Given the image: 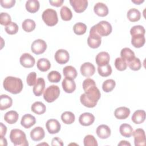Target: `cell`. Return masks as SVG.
<instances>
[{"label":"cell","mask_w":146,"mask_h":146,"mask_svg":"<svg viewBox=\"0 0 146 146\" xmlns=\"http://www.w3.org/2000/svg\"><path fill=\"white\" fill-rule=\"evenodd\" d=\"M82 86L84 93L80 95V101L81 103L88 108L95 107L101 96L95 82L91 78H87L83 81Z\"/></svg>","instance_id":"obj_1"},{"label":"cell","mask_w":146,"mask_h":146,"mask_svg":"<svg viewBox=\"0 0 146 146\" xmlns=\"http://www.w3.org/2000/svg\"><path fill=\"white\" fill-rule=\"evenodd\" d=\"M3 86L6 91L13 94H18L22 91L23 85L20 78L9 76L4 79Z\"/></svg>","instance_id":"obj_2"},{"label":"cell","mask_w":146,"mask_h":146,"mask_svg":"<svg viewBox=\"0 0 146 146\" xmlns=\"http://www.w3.org/2000/svg\"><path fill=\"white\" fill-rule=\"evenodd\" d=\"M10 139L15 146L29 145L25 133L19 129H13L10 133Z\"/></svg>","instance_id":"obj_3"},{"label":"cell","mask_w":146,"mask_h":146,"mask_svg":"<svg viewBox=\"0 0 146 146\" xmlns=\"http://www.w3.org/2000/svg\"><path fill=\"white\" fill-rule=\"evenodd\" d=\"M112 26L107 21H102L94 25L90 29V33H95L100 36H106L112 32Z\"/></svg>","instance_id":"obj_4"},{"label":"cell","mask_w":146,"mask_h":146,"mask_svg":"<svg viewBox=\"0 0 146 146\" xmlns=\"http://www.w3.org/2000/svg\"><path fill=\"white\" fill-rule=\"evenodd\" d=\"M42 18L44 22L48 26H54L58 22L56 11L52 9H47L42 13Z\"/></svg>","instance_id":"obj_5"},{"label":"cell","mask_w":146,"mask_h":146,"mask_svg":"<svg viewBox=\"0 0 146 146\" xmlns=\"http://www.w3.org/2000/svg\"><path fill=\"white\" fill-rule=\"evenodd\" d=\"M60 89L58 86L51 85L48 87L43 93V98L48 103H52L58 98Z\"/></svg>","instance_id":"obj_6"},{"label":"cell","mask_w":146,"mask_h":146,"mask_svg":"<svg viewBox=\"0 0 146 146\" xmlns=\"http://www.w3.org/2000/svg\"><path fill=\"white\" fill-rule=\"evenodd\" d=\"M47 48V44L44 40L41 39L35 40L31 44V51L36 55L43 54Z\"/></svg>","instance_id":"obj_7"},{"label":"cell","mask_w":146,"mask_h":146,"mask_svg":"<svg viewBox=\"0 0 146 146\" xmlns=\"http://www.w3.org/2000/svg\"><path fill=\"white\" fill-rule=\"evenodd\" d=\"M134 137V143L135 146H142L145 145V134L144 129L137 128L133 132Z\"/></svg>","instance_id":"obj_8"},{"label":"cell","mask_w":146,"mask_h":146,"mask_svg":"<svg viewBox=\"0 0 146 146\" xmlns=\"http://www.w3.org/2000/svg\"><path fill=\"white\" fill-rule=\"evenodd\" d=\"M46 127L49 133L55 134L60 131L61 125L56 119H50L47 121L46 123Z\"/></svg>","instance_id":"obj_9"},{"label":"cell","mask_w":146,"mask_h":146,"mask_svg":"<svg viewBox=\"0 0 146 146\" xmlns=\"http://www.w3.org/2000/svg\"><path fill=\"white\" fill-rule=\"evenodd\" d=\"M70 3L74 11L78 13L84 11L88 6L87 0H70Z\"/></svg>","instance_id":"obj_10"},{"label":"cell","mask_w":146,"mask_h":146,"mask_svg":"<svg viewBox=\"0 0 146 146\" xmlns=\"http://www.w3.org/2000/svg\"><path fill=\"white\" fill-rule=\"evenodd\" d=\"M54 58L57 63L60 64H63L68 62L70 55L67 50L64 49H59L55 52Z\"/></svg>","instance_id":"obj_11"},{"label":"cell","mask_w":146,"mask_h":146,"mask_svg":"<svg viewBox=\"0 0 146 146\" xmlns=\"http://www.w3.org/2000/svg\"><path fill=\"white\" fill-rule=\"evenodd\" d=\"M20 64L25 68L33 67L35 63L34 58L29 53L23 54L19 59Z\"/></svg>","instance_id":"obj_12"},{"label":"cell","mask_w":146,"mask_h":146,"mask_svg":"<svg viewBox=\"0 0 146 146\" xmlns=\"http://www.w3.org/2000/svg\"><path fill=\"white\" fill-rule=\"evenodd\" d=\"M102 42V38L98 34L95 33H90L87 39V44L92 48H98Z\"/></svg>","instance_id":"obj_13"},{"label":"cell","mask_w":146,"mask_h":146,"mask_svg":"<svg viewBox=\"0 0 146 146\" xmlns=\"http://www.w3.org/2000/svg\"><path fill=\"white\" fill-rule=\"evenodd\" d=\"M80 72L82 75L85 77H90L92 76L95 72L94 65L90 62H85L80 66Z\"/></svg>","instance_id":"obj_14"},{"label":"cell","mask_w":146,"mask_h":146,"mask_svg":"<svg viewBox=\"0 0 146 146\" xmlns=\"http://www.w3.org/2000/svg\"><path fill=\"white\" fill-rule=\"evenodd\" d=\"M95 116L90 112H84L79 117V122L83 126H89L94 123Z\"/></svg>","instance_id":"obj_15"},{"label":"cell","mask_w":146,"mask_h":146,"mask_svg":"<svg viewBox=\"0 0 146 146\" xmlns=\"http://www.w3.org/2000/svg\"><path fill=\"white\" fill-rule=\"evenodd\" d=\"M110 56L107 52L102 51L96 56L95 61L98 66H103L109 63Z\"/></svg>","instance_id":"obj_16"},{"label":"cell","mask_w":146,"mask_h":146,"mask_svg":"<svg viewBox=\"0 0 146 146\" xmlns=\"http://www.w3.org/2000/svg\"><path fill=\"white\" fill-rule=\"evenodd\" d=\"M96 132L98 136L102 139L108 138L111 136V133L110 128L105 124L99 125L96 128Z\"/></svg>","instance_id":"obj_17"},{"label":"cell","mask_w":146,"mask_h":146,"mask_svg":"<svg viewBox=\"0 0 146 146\" xmlns=\"http://www.w3.org/2000/svg\"><path fill=\"white\" fill-rule=\"evenodd\" d=\"M44 136V131L41 127H36L33 129L30 132L31 139L35 141H38L42 140Z\"/></svg>","instance_id":"obj_18"},{"label":"cell","mask_w":146,"mask_h":146,"mask_svg":"<svg viewBox=\"0 0 146 146\" xmlns=\"http://www.w3.org/2000/svg\"><path fill=\"white\" fill-rule=\"evenodd\" d=\"M62 87L67 93H72L76 89V83L74 79L65 78L62 81Z\"/></svg>","instance_id":"obj_19"},{"label":"cell","mask_w":146,"mask_h":146,"mask_svg":"<svg viewBox=\"0 0 146 146\" xmlns=\"http://www.w3.org/2000/svg\"><path fill=\"white\" fill-rule=\"evenodd\" d=\"M95 13L99 17H105L108 14V8L107 5L102 2L96 3L94 7Z\"/></svg>","instance_id":"obj_20"},{"label":"cell","mask_w":146,"mask_h":146,"mask_svg":"<svg viewBox=\"0 0 146 146\" xmlns=\"http://www.w3.org/2000/svg\"><path fill=\"white\" fill-rule=\"evenodd\" d=\"M36 123L35 117L31 114L24 115L21 120V124L25 128H29L33 126Z\"/></svg>","instance_id":"obj_21"},{"label":"cell","mask_w":146,"mask_h":146,"mask_svg":"<svg viewBox=\"0 0 146 146\" xmlns=\"http://www.w3.org/2000/svg\"><path fill=\"white\" fill-rule=\"evenodd\" d=\"M45 88V81L43 78H39L35 85L34 86L33 91L34 94L36 96H40L44 90Z\"/></svg>","instance_id":"obj_22"},{"label":"cell","mask_w":146,"mask_h":146,"mask_svg":"<svg viewBox=\"0 0 146 146\" xmlns=\"http://www.w3.org/2000/svg\"><path fill=\"white\" fill-rule=\"evenodd\" d=\"M130 114V110L126 107H120L114 111V115L116 118L123 120L127 119Z\"/></svg>","instance_id":"obj_23"},{"label":"cell","mask_w":146,"mask_h":146,"mask_svg":"<svg viewBox=\"0 0 146 146\" xmlns=\"http://www.w3.org/2000/svg\"><path fill=\"white\" fill-rule=\"evenodd\" d=\"M145 117H146V114H145V112L144 110H137L132 115L131 119L132 121L135 123V124H141L143 123L145 119Z\"/></svg>","instance_id":"obj_24"},{"label":"cell","mask_w":146,"mask_h":146,"mask_svg":"<svg viewBox=\"0 0 146 146\" xmlns=\"http://www.w3.org/2000/svg\"><path fill=\"white\" fill-rule=\"evenodd\" d=\"M13 104L12 99L8 95L3 94L1 95L0 99V110H5L10 108Z\"/></svg>","instance_id":"obj_25"},{"label":"cell","mask_w":146,"mask_h":146,"mask_svg":"<svg viewBox=\"0 0 146 146\" xmlns=\"http://www.w3.org/2000/svg\"><path fill=\"white\" fill-rule=\"evenodd\" d=\"M18 113L17 111L11 110L7 112L4 115V120L6 123L10 124H13L15 123L18 119Z\"/></svg>","instance_id":"obj_26"},{"label":"cell","mask_w":146,"mask_h":146,"mask_svg":"<svg viewBox=\"0 0 146 146\" xmlns=\"http://www.w3.org/2000/svg\"><path fill=\"white\" fill-rule=\"evenodd\" d=\"M26 9L30 13H35L39 9L40 4L37 0H29L26 2Z\"/></svg>","instance_id":"obj_27"},{"label":"cell","mask_w":146,"mask_h":146,"mask_svg":"<svg viewBox=\"0 0 146 146\" xmlns=\"http://www.w3.org/2000/svg\"><path fill=\"white\" fill-rule=\"evenodd\" d=\"M31 110L37 115H42L46 112V107L41 102H35L31 105Z\"/></svg>","instance_id":"obj_28"},{"label":"cell","mask_w":146,"mask_h":146,"mask_svg":"<svg viewBox=\"0 0 146 146\" xmlns=\"http://www.w3.org/2000/svg\"><path fill=\"white\" fill-rule=\"evenodd\" d=\"M127 17L129 21L135 22L140 20L141 18V13L139 10L135 8H132L128 11Z\"/></svg>","instance_id":"obj_29"},{"label":"cell","mask_w":146,"mask_h":146,"mask_svg":"<svg viewBox=\"0 0 146 146\" xmlns=\"http://www.w3.org/2000/svg\"><path fill=\"white\" fill-rule=\"evenodd\" d=\"M120 134L125 137H130L133 133V128L130 124L123 123L120 125L119 128Z\"/></svg>","instance_id":"obj_30"},{"label":"cell","mask_w":146,"mask_h":146,"mask_svg":"<svg viewBox=\"0 0 146 146\" xmlns=\"http://www.w3.org/2000/svg\"><path fill=\"white\" fill-rule=\"evenodd\" d=\"M63 74L65 78L75 79L78 75V72L75 68L72 66H67L63 69Z\"/></svg>","instance_id":"obj_31"},{"label":"cell","mask_w":146,"mask_h":146,"mask_svg":"<svg viewBox=\"0 0 146 146\" xmlns=\"http://www.w3.org/2000/svg\"><path fill=\"white\" fill-rule=\"evenodd\" d=\"M120 56L122 59L126 61V62H128L135 58L134 52L128 47L123 48L121 50Z\"/></svg>","instance_id":"obj_32"},{"label":"cell","mask_w":146,"mask_h":146,"mask_svg":"<svg viewBox=\"0 0 146 146\" xmlns=\"http://www.w3.org/2000/svg\"><path fill=\"white\" fill-rule=\"evenodd\" d=\"M145 42L144 35H136L132 36L131 44L136 48H140L144 46Z\"/></svg>","instance_id":"obj_33"},{"label":"cell","mask_w":146,"mask_h":146,"mask_svg":"<svg viewBox=\"0 0 146 146\" xmlns=\"http://www.w3.org/2000/svg\"><path fill=\"white\" fill-rule=\"evenodd\" d=\"M36 66L38 70L40 71L46 72L50 68L51 63L47 59L40 58L37 61Z\"/></svg>","instance_id":"obj_34"},{"label":"cell","mask_w":146,"mask_h":146,"mask_svg":"<svg viewBox=\"0 0 146 146\" xmlns=\"http://www.w3.org/2000/svg\"><path fill=\"white\" fill-rule=\"evenodd\" d=\"M61 119L66 124H71L75 121V115L70 111H65L61 115Z\"/></svg>","instance_id":"obj_35"},{"label":"cell","mask_w":146,"mask_h":146,"mask_svg":"<svg viewBox=\"0 0 146 146\" xmlns=\"http://www.w3.org/2000/svg\"><path fill=\"white\" fill-rule=\"evenodd\" d=\"M35 22L34 21L31 19H26L22 23L23 30L27 33H30L33 31L35 29Z\"/></svg>","instance_id":"obj_36"},{"label":"cell","mask_w":146,"mask_h":146,"mask_svg":"<svg viewBox=\"0 0 146 146\" xmlns=\"http://www.w3.org/2000/svg\"><path fill=\"white\" fill-rule=\"evenodd\" d=\"M60 14L62 19L64 21H70L72 18V13L71 10L66 6H64L61 8Z\"/></svg>","instance_id":"obj_37"},{"label":"cell","mask_w":146,"mask_h":146,"mask_svg":"<svg viewBox=\"0 0 146 146\" xmlns=\"http://www.w3.org/2000/svg\"><path fill=\"white\" fill-rule=\"evenodd\" d=\"M98 72L101 76L107 77L110 76L112 73L111 66L109 64L103 66H98Z\"/></svg>","instance_id":"obj_38"},{"label":"cell","mask_w":146,"mask_h":146,"mask_svg":"<svg viewBox=\"0 0 146 146\" xmlns=\"http://www.w3.org/2000/svg\"><path fill=\"white\" fill-rule=\"evenodd\" d=\"M86 30L87 26L82 22L76 23L73 27V31L74 33L78 35L84 34L86 32Z\"/></svg>","instance_id":"obj_39"},{"label":"cell","mask_w":146,"mask_h":146,"mask_svg":"<svg viewBox=\"0 0 146 146\" xmlns=\"http://www.w3.org/2000/svg\"><path fill=\"white\" fill-rule=\"evenodd\" d=\"M116 86V82L113 79H107L102 84V89L106 92L112 91Z\"/></svg>","instance_id":"obj_40"},{"label":"cell","mask_w":146,"mask_h":146,"mask_svg":"<svg viewBox=\"0 0 146 146\" xmlns=\"http://www.w3.org/2000/svg\"><path fill=\"white\" fill-rule=\"evenodd\" d=\"M131 70L133 71H138L141 67V63L138 58L135 57L131 61L127 63Z\"/></svg>","instance_id":"obj_41"},{"label":"cell","mask_w":146,"mask_h":146,"mask_svg":"<svg viewBox=\"0 0 146 146\" xmlns=\"http://www.w3.org/2000/svg\"><path fill=\"white\" fill-rule=\"evenodd\" d=\"M114 64L116 68L120 71H124L125 70H126L127 67V63L126 61L121 58L119 57L116 58V59L115 60Z\"/></svg>","instance_id":"obj_42"},{"label":"cell","mask_w":146,"mask_h":146,"mask_svg":"<svg viewBox=\"0 0 146 146\" xmlns=\"http://www.w3.org/2000/svg\"><path fill=\"white\" fill-rule=\"evenodd\" d=\"M60 74L56 71H51L47 75V78L49 82L51 83H58L61 79Z\"/></svg>","instance_id":"obj_43"},{"label":"cell","mask_w":146,"mask_h":146,"mask_svg":"<svg viewBox=\"0 0 146 146\" xmlns=\"http://www.w3.org/2000/svg\"><path fill=\"white\" fill-rule=\"evenodd\" d=\"M83 143L84 146H97L98 145L96 139L91 135H86L84 138Z\"/></svg>","instance_id":"obj_44"},{"label":"cell","mask_w":146,"mask_h":146,"mask_svg":"<svg viewBox=\"0 0 146 146\" xmlns=\"http://www.w3.org/2000/svg\"><path fill=\"white\" fill-rule=\"evenodd\" d=\"M145 33V29L141 25H136L133 26L130 30V34L132 36L136 35H144Z\"/></svg>","instance_id":"obj_45"},{"label":"cell","mask_w":146,"mask_h":146,"mask_svg":"<svg viewBox=\"0 0 146 146\" xmlns=\"http://www.w3.org/2000/svg\"><path fill=\"white\" fill-rule=\"evenodd\" d=\"M5 31L10 35H14L18 31V26L15 22H11L9 25L5 26Z\"/></svg>","instance_id":"obj_46"},{"label":"cell","mask_w":146,"mask_h":146,"mask_svg":"<svg viewBox=\"0 0 146 146\" xmlns=\"http://www.w3.org/2000/svg\"><path fill=\"white\" fill-rule=\"evenodd\" d=\"M11 22L10 15L7 13H1L0 14V23L3 26H7Z\"/></svg>","instance_id":"obj_47"},{"label":"cell","mask_w":146,"mask_h":146,"mask_svg":"<svg viewBox=\"0 0 146 146\" xmlns=\"http://www.w3.org/2000/svg\"><path fill=\"white\" fill-rule=\"evenodd\" d=\"M36 74L35 72H31L27 75L26 82L29 86H34L36 82Z\"/></svg>","instance_id":"obj_48"},{"label":"cell","mask_w":146,"mask_h":146,"mask_svg":"<svg viewBox=\"0 0 146 146\" xmlns=\"http://www.w3.org/2000/svg\"><path fill=\"white\" fill-rule=\"evenodd\" d=\"M1 5L5 9H10L13 7L15 3V0H1Z\"/></svg>","instance_id":"obj_49"},{"label":"cell","mask_w":146,"mask_h":146,"mask_svg":"<svg viewBox=\"0 0 146 146\" xmlns=\"http://www.w3.org/2000/svg\"><path fill=\"white\" fill-rule=\"evenodd\" d=\"M51 145H52V146H55V145L63 146V143L60 138H59L58 137H55L52 139Z\"/></svg>","instance_id":"obj_50"},{"label":"cell","mask_w":146,"mask_h":146,"mask_svg":"<svg viewBox=\"0 0 146 146\" xmlns=\"http://www.w3.org/2000/svg\"><path fill=\"white\" fill-rule=\"evenodd\" d=\"M50 3L53 6H55V7H60L62 5L63 3L64 2L63 0H55V1H49Z\"/></svg>","instance_id":"obj_51"},{"label":"cell","mask_w":146,"mask_h":146,"mask_svg":"<svg viewBox=\"0 0 146 146\" xmlns=\"http://www.w3.org/2000/svg\"><path fill=\"white\" fill-rule=\"evenodd\" d=\"M0 128H1V131H0V134H1V137L3 136L4 137L6 133L7 132V128L6 125H5L2 123H0Z\"/></svg>","instance_id":"obj_52"},{"label":"cell","mask_w":146,"mask_h":146,"mask_svg":"<svg viewBox=\"0 0 146 146\" xmlns=\"http://www.w3.org/2000/svg\"><path fill=\"white\" fill-rule=\"evenodd\" d=\"M0 144L1 145H3V146H6L7 145V140L6 139L5 137L1 136V140H0Z\"/></svg>","instance_id":"obj_53"},{"label":"cell","mask_w":146,"mask_h":146,"mask_svg":"<svg viewBox=\"0 0 146 146\" xmlns=\"http://www.w3.org/2000/svg\"><path fill=\"white\" fill-rule=\"evenodd\" d=\"M118 145H123V146H124V145H126V146H127V145H128V146H131V144L129 143V142H128L127 141H125V140H121L119 144H118Z\"/></svg>","instance_id":"obj_54"},{"label":"cell","mask_w":146,"mask_h":146,"mask_svg":"<svg viewBox=\"0 0 146 146\" xmlns=\"http://www.w3.org/2000/svg\"><path fill=\"white\" fill-rule=\"evenodd\" d=\"M144 2V0H132V2L136 4V5H140Z\"/></svg>","instance_id":"obj_55"}]
</instances>
